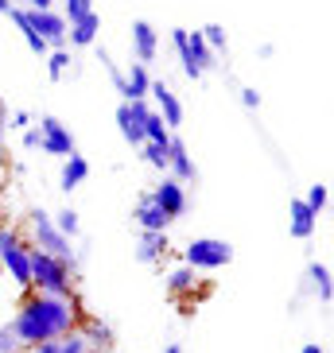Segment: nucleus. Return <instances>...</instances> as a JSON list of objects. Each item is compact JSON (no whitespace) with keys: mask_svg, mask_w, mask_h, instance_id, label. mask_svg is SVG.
<instances>
[{"mask_svg":"<svg viewBox=\"0 0 334 353\" xmlns=\"http://www.w3.org/2000/svg\"><path fill=\"white\" fill-rule=\"evenodd\" d=\"M8 4H12V8H23V0H8Z\"/></svg>","mask_w":334,"mask_h":353,"instance_id":"nucleus-42","label":"nucleus"},{"mask_svg":"<svg viewBox=\"0 0 334 353\" xmlns=\"http://www.w3.org/2000/svg\"><path fill=\"white\" fill-rule=\"evenodd\" d=\"M132 218H136V225H140V233H167V225H171V218H167V214L148 194H140Z\"/></svg>","mask_w":334,"mask_h":353,"instance_id":"nucleus-13","label":"nucleus"},{"mask_svg":"<svg viewBox=\"0 0 334 353\" xmlns=\"http://www.w3.org/2000/svg\"><path fill=\"white\" fill-rule=\"evenodd\" d=\"M171 47L179 51V63H183V74H187L190 82H195V78H202V70L195 66V59H190V51H187V28H175V32H171Z\"/></svg>","mask_w":334,"mask_h":353,"instance_id":"nucleus-23","label":"nucleus"},{"mask_svg":"<svg viewBox=\"0 0 334 353\" xmlns=\"http://www.w3.org/2000/svg\"><path fill=\"white\" fill-rule=\"evenodd\" d=\"M125 85H128L125 101H148V90H152V74H148V66H140V63L128 66Z\"/></svg>","mask_w":334,"mask_h":353,"instance_id":"nucleus-21","label":"nucleus"},{"mask_svg":"<svg viewBox=\"0 0 334 353\" xmlns=\"http://www.w3.org/2000/svg\"><path fill=\"white\" fill-rule=\"evenodd\" d=\"M66 70H70V51H66V47H55V51H47V74H51V82H59Z\"/></svg>","mask_w":334,"mask_h":353,"instance_id":"nucleus-27","label":"nucleus"},{"mask_svg":"<svg viewBox=\"0 0 334 353\" xmlns=\"http://www.w3.org/2000/svg\"><path fill=\"white\" fill-rule=\"evenodd\" d=\"M78 334H82V342L90 345V350H109V345H113V330H109L101 319H90V314L78 319Z\"/></svg>","mask_w":334,"mask_h":353,"instance_id":"nucleus-18","label":"nucleus"},{"mask_svg":"<svg viewBox=\"0 0 334 353\" xmlns=\"http://www.w3.org/2000/svg\"><path fill=\"white\" fill-rule=\"evenodd\" d=\"M148 97H156V113L164 117V125L175 132V128L183 125V101L171 94V85H167V82H156V78H152V90H148Z\"/></svg>","mask_w":334,"mask_h":353,"instance_id":"nucleus-11","label":"nucleus"},{"mask_svg":"<svg viewBox=\"0 0 334 353\" xmlns=\"http://www.w3.org/2000/svg\"><path fill=\"white\" fill-rule=\"evenodd\" d=\"M78 303L74 299H55V295H39V291H32L28 299L20 303V311H16V319L8 322L12 334H16V342L23 345V350H32V345L39 342H59L63 334L78 330Z\"/></svg>","mask_w":334,"mask_h":353,"instance_id":"nucleus-1","label":"nucleus"},{"mask_svg":"<svg viewBox=\"0 0 334 353\" xmlns=\"http://www.w3.org/2000/svg\"><path fill=\"white\" fill-rule=\"evenodd\" d=\"M171 136H175V132H171V128L164 125V117L152 109V113H148V121H144V144H167Z\"/></svg>","mask_w":334,"mask_h":353,"instance_id":"nucleus-24","label":"nucleus"},{"mask_svg":"<svg viewBox=\"0 0 334 353\" xmlns=\"http://www.w3.org/2000/svg\"><path fill=\"white\" fill-rule=\"evenodd\" d=\"M0 353H23V345L16 342L12 326H0Z\"/></svg>","mask_w":334,"mask_h":353,"instance_id":"nucleus-33","label":"nucleus"},{"mask_svg":"<svg viewBox=\"0 0 334 353\" xmlns=\"http://www.w3.org/2000/svg\"><path fill=\"white\" fill-rule=\"evenodd\" d=\"M8 128H20V132H23V128H32V117L23 113V109H20V113H12V121H8Z\"/></svg>","mask_w":334,"mask_h":353,"instance_id":"nucleus-35","label":"nucleus"},{"mask_svg":"<svg viewBox=\"0 0 334 353\" xmlns=\"http://www.w3.org/2000/svg\"><path fill=\"white\" fill-rule=\"evenodd\" d=\"M101 63H105V74H109V82H113V90L121 94V101H125V94H128V85H125V70L109 59V51H101Z\"/></svg>","mask_w":334,"mask_h":353,"instance_id":"nucleus-30","label":"nucleus"},{"mask_svg":"<svg viewBox=\"0 0 334 353\" xmlns=\"http://www.w3.org/2000/svg\"><path fill=\"white\" fill-rule=\"evenodd\" d=\"M167 175L175 179V183H195L199 179V167H195V159H190L187 144L179 140V136H171V144H167Z\"/></svg>","mask_w":334,"mask_h":353,"instance_id":"nucleus-10","label":"nucleus"},{"mask_svg":"<svg viewBox=\"0 0 334 353\" xmlns=\"http://www.w3.org/2000/svg\"><path fill=\"white\" fill-rule=\"evenodd\" d=\"M288 229H292V237H299V241L315 237V229H319V218L307 210L303 198H292V202H288Z\"/></svg>","mask_w":334,"mask_h":353,"instance_id":"nucleus-14","label":"nucleus"},{"mask_svg":"<svg viewBox=\"0 0 334 353\" xmlns=\"http://www.w3.org/2000/svg\"><path fill=\"white\" fill-rule=\"evenodd\" d=\"M167 249H171L167 233H140V245H136V260H140V264H159V260L167 256Z\"/></svg>","mask_w":334,"mask_h":353,"instance_id":"nucleus-19","label":"nucleus"},{"mask_svg":"<svg viewBox=\"0 0 334 353\" xmlns=\"http://www.w3.org/2000/svg\"><path fill=\"white\" fill-rule=\"evenodd\" d=\"M23 148H39V128H23Z\"/></svg>","mask_w":334,"mask_h":353,"instance_id":"nucleus-37","label":"nucleus"},{"mask_svg":"<svg viewBox=\"0 0 334 353\" xmlns=\"http://www.w3.org/2000/svg\"><path fill=\"white\" fill-rule=\"evenodd\" d=\"M51 221H55V229H59V233H63L66 241H74L78 233H82V221H78V214H74L70 206L59 210V214H51Z\"/></svg>","mask_w":334,"mask_h":353,"instance_id":"nucleus-25","label":"nucleus"},{"mask_svg":"<svg viewBox=\"0 0 334 353\" xmlns=\"http://www.w3.org/2000/svg\"><path fill=\"white\" fill-rule=\"evenodd\" d=\"M307 280H311V291H315V299L323 303V307H331V299H334L331 264H323V260H311V264H307Z\"/></svg>","mask_w":334,"mask_h":353,"instance_id":"nucleus-16","label":"nucleus"},{"mask_svg":"<svg viewBox=\"0 0 334 353\" xmlns=\"http://www.w3.org/2000/svg\"><path fill=\"white\" fill-rule=\"evenodd\" d=\"M148 113H152V105L148 101H121L117 105V128H121V136H125L132 148L144 144V121Z\"/></svg>","mask_w":334,"mask_h":353,"instance_id":"nucleus-7","label":"nucleus"},{"mask_svg":"<svg viewBox=\"0 0 334 353\" xmlns=\"http://www.w3.org/2000/svg\"><path fill=\"white\" fill-rule=\"evenodd\" d=\"M28 20H32V28L43 35V43L47 47H66V28L70 23L63 20V12H55V8H47V12H28Z\"/></svg>","mask_w":334,"mask_h":353,"instance_id":"nucleus-9","label":"nucleus"},{"mask_svg":"<svg viewBox=\"0 0 334 353\" xmlns=\"http://www.w3.org/2000/svg\"><path fill=\"white\" fill-rule=\"evenodd\" d=\"M28 225H32V249L47 252V256H59V260H66V264H74L70 241L55 229V221H51V214H47V210H32V214H28Z\"/></svg>","mask_w":334,"mask_h":353,"instance_id":"nucleus-5","label":"nucleus"},{"mask_svg":"<svg viewBox=\"0 0 334 353\" xmlns=\"http://www.w3.org/2000/svg\"><path fill=\"white\" fill-rule=\"evenodd\" d=\"M167 144H171V140H167ZM167 144H140L144 163L156 167V171H164V175H167Z\"/></svg>","mask_w":334,"mask_h":353,"instance_id":"nucleus-28","label":"nucleus"},{"mask_svg":"<svg viewBox=\"0 0 334 353\" xmlns=\"http://www.w3.org/2000/svg\"><path fill=\"white\" fill-rule=\"evenodd\" d=\"M187 51H190V59H195V66H199L202 74H206L210 66H218V63H214L218 54H214L206 43H202V32H187Z\"/></svg>","mask_w":334,"mask_h":353,"instance_id":"nucleus-22","label":"nucleus"},{"mask_svg":"<svg viewBox=\"0 0 334 353\" xmlns=\"http://www.w3.org/2000/svg\"><path fill=\"white\" fill-rule=\"evenodd\" d=\"M202 43H206L214 54H222L226 47H230V39H226V28H222V23H206V28H202Z\"/></svg>","mask_w":334,"mask_h":353,"instance_id":"nucleus-29","label":"nucleus"},{"mask_svg":"<svg viewBox=\"0 0 334 353\" xmlns=\"http://www.w3.org/2000/svg\"><path fill=\"white\" fill-rule=\"evenodd\" d=\"M97 32H101V16H97V12H90V16H82L78 23H70V28H66V43H70V47H94Z\"/></svg>","mask_w":334,"mask_h":353,"instance_id":"nucleus-15","label":"nucleus"},{"mask_svg":"<svg viewBox=\"0 0 334 353\" xmlns=\"http://www.w3.org/2000/svg\"><path fill=\"white\" fill-rule=\"evenodd\" d=\"M35 128H39V148L47 152V156H63L66 159V156H74V152H78L74 132L63 125V121H59V117H43Z\"/></svg>","mask_w":334,"mask_h":353,"instance_id":"nucleus-6","label":"nucleus"},{"mask_svg":"<svg viewBox=\"0 0 334 353\" xmlns=\"http://www.w3.org/2000/svg\"><path fill=\"white\" fill-rule=\"evenodd\" d=\"M23 353H59V342H39V345H32V350H23Z\"/></svg>","mask_w":334,"mask_h":353,"instance_id":"nucleus-38","label":"nucleus"},{"mask_svg":"<svg viewBox=\"0 0 334 353\" xmlns=\"http://www.w3.org/2000/svg\"><path fill=\"white\" fill-rule=\"evenodd\" d=\"M4 132H8V113H4V105H0V163H4Z\"/></svg>","mask_w":334,"mask_h":353,"instance_id":"nucleus-36","label":"nucleus"},{"mask_svg":"<svg viewBox=\"0 0 334 353\" xmlns=\"http://www.w3.org/2000/svg\"><path fill=\"white\" fill-rule=\"evenodd\" d=\"M164 353H183V345H179V342H171V345H164Z\"/></svg>","mask_w":334,"mask_h":353,"instance_id":"nucleus-40","label":"nucleus"},{"mask_svg":"<svg viewBox=\"0 0 334 353\" xmlns=\"http://www.w3.org/2000/svg\"><path fill=\"white\" fill-rule=\"evenodd\" d=\"M59 353H90V345L82 342V334H78V330H70V334L59 338Z\"/></svg>","mask_w":334,"mask_h":353,"instance_id":"nucleus-32","label":"nucleus"},{"mask_svg":"<svg viewBox=\"0 0 334 353\" xmlns=\"http://www.w3.org/2000/svg\"><path fill=\"white\" fill-rule=\"evenodd\" d=\"M86 179H90V159L78 156V152H74V156H66L63 159V175H59V187L74 190V187H82Z\"/></svg>","mask_w":334,"mask_h":353,"instance_id":"nucleus-20","label":"nucleus"},{"mask_svg":"<svg viewBox=\"0 0 334 353\" xmlns=\"http://www.w3.org/2000/svg\"><path fill=\"white\" fill-rule=\"evenodd\" d=\"M94 12V0H63V20L66 23H78L82 16Z\"/></svg>","mask_w":334,"mask_h":353,"instance_id":"nucleus-31","label":"nucleus"},{"mask_svg":"<svg viewBox=\"0 0 334 353\" xmlns=\"http://www.w3.org/2000/svg\"><path fill=\"white\" fill-rule=\"evenodd\" d=\"M299 353H326V350H323V345H319V342H307V345H303Z\"/></svg>","mask_w":334,"mask_h":353,"instance_id":"nucleus-39","label":"nucleus"},{"mask_svg":"<svg viewBox=\"0 0 334 353\" xmlns=\"http://www.w3.org/2000/svg\"><path fill=\"white\" fill-rule=\"evenodd\" d=\"M32 288L39 295H55V299H74V264L59 256L32 249Z\"/></svg>","mask_w":334,"mask_h":353,"instance_id":"nucleus-2","label":"nucleus"},{"mask_svg":"<svg viewBox=\"0 0 334 353\" xmlns=\"http://www.w3.org/2000/svg\"><path fill=\"white\" fill-rule=\"evenodd\" d=\"M303 202H307V210H311L315 218H323V210L331 206V187H326V183H315V187H307V198H303Z\"/></svg>","mask_w":334,"mask_h":353,"instance_id":"nucleus-26","label":"nucleus"},{"mask_svg":"<svg viewBox=\"0 0 334 353\" xmlns=\"http://www.w3.org/2000/svg\"><path fill=\"white\" fill-rule=\"evenodd\" d=\"M164 288H167V295L179 303L183 295H195V288H199V272L187 268V264H183V268H171L167 272V280H164Z\"/></svg>","mask_w":334,"mask_h":353,"instance_id":"nucleus-17","label":"nucleus"},{"mask_svg":"<svg viewBox=\"0 0 334 353\" xmlns=\"http://www.w3.org/2000/svg\"><path fill=\"white\" fill-rule=\"evenodd\" d=\"M156 51H159V32L148 20H136L132 23V54H136V63L148 66L152 59H156Z\"/></svg>","mask_w":334,"mask_h":353,"instance_id":"nucleus-12","label":"nucleus"},{"mask_svg":"<svg viewBox=\"0 0 334 353\" xmlns=\"http://www.w3.org/2000/svg\"><path fill=\"white\" fill-rule=\"evenodd\" d=\"M0 268H8L12 280L32 291V245H23L16 229H0Z\"/></svg>","mask_w":334,"mask_h":353,"instance_id":"nucleus-3","label":"nucleus"},{"mask_svg":"<svg viewBox=\"0 0 334 353\" xmlns=\"http://www.w3.org/2000/svg\"><path fill=\"white\" fill-rule=\"evenodd\" d=\"M233 260V245L230 241H218V237H195L183 249V264L195 272H218Z\"/></svg>","mask_w":334,"mask_h":353,"instance_id":"nucleus-4","label":"nucleus"},{"mask_svg":"<svg viewBox=\"0 0 334 353\" xmlns=\"http://www.w3.org/2000/svg\"><path fill=\"white\" fill-rule=\"evenodd\" d=\"M0 12H4V16L12 12V4H8V0H0Z\"/></svg>","mask_w":334,"mask_h":353,"instance_id":"nucleus-41","label":"nucleus"},{"mask_svg":"<svg viewBox=\"0 0 334 353\" xmlns=\"http://www.w3.org/2000/svg\"><path fill=\"white\" fill-rule=\"evenodd\" d=\"M148 198H152V202H156L159 210H164L167 218L175 221V218H183V214H187V190H183V183H175V179L171 175H164V183H159L156 190H148Z\"/></svg>","mask_w":334,"mask_h":353,"instance_id":"nucleus-8","label":"nucleus"},{"mask_svg":"<svg viewBox=\"0 0 334 353\" xmlns=\"http://www.w3.org/2000/svg\"><path fill=\"white\" fill-rule=\"evenodd\" d=\"M241 105H245V109H261V94H257L253 85H245V90H241Z\"/></svg>","mask_w":334,"mask_h":353,"instance_id":"nucleus-34","label":"nucleus"}]
</instances>
